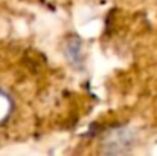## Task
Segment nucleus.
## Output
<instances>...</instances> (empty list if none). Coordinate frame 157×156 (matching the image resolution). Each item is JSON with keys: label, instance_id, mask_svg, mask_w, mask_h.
Returning a JSON list of instances; mask_svg holds the SVG:
<instances>
[{"label": "nucleus", "instance_id": "obj_1", "mask_svg": "<svg viewBox=\"0 0 157 156\" xmlns=\"http://www.w3.org/2000/svg\"><path fill=\"white\" fill-rule=\"evenodd\" d=\"M134 142V133L130 129H116V130H110L108 135L105 136L104 142V150L107 153H124L128 149H131Z\"/></svg>", "mask_w": 157, "mask_h": 156}, {"label": "nucleus", "instance_id": "obj_2", "mask_svg": "<svg viewBox=\"0 0 157 156\" xmlns=\"http://www.w3.org/2000/svg\"><path fill=\"white\" fill-rule=\"evenodd\" d=\"M14 107H15V104H14L12 97L6 90L0 89V127L9 121V118L12 116Z\"/></svg>", "mask_w": 157, "mask_h": 156}, {"label": "nucleus", "instance_id": "obj_3", "mask_svg": "<svg viewBox=\"0 0 157 156\" xmlns=\"http://www.w3.org/2000/svg\"><path fill=\"white\" fill-rule=\"evenodd\" d=\"M79 51H81V40H79L78 37H73V38L69 42L67 48H66V54H67V57H69V60H70L72 63L81 60Z\"/></svg>", "mask_w": 157, "mask_h": 156}]
</instances>
